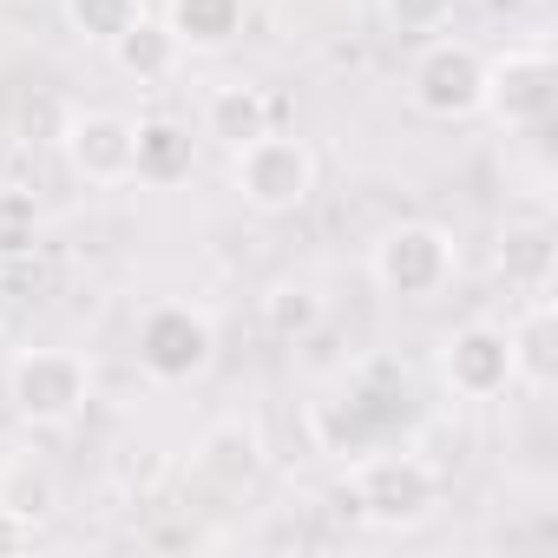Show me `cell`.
<instances>
[{
	"label": "cell",
	"mask_w": 558,
	"mask_h": 558,
	"mask_svg": "<svg viewBox=\"0 0 558 558\" xmlns=\"http://www.w3.org/2000/svg\"><path fill=\"white\" fill-rule=\"evenodd\" d=\"M269 132V99L256 93V86H217L210 99H204V138H217V145H250V138H263Z\"/></svg>",
	"instance_id": "12"
},
{
	"label": "cell",
	"mask_w": 558,
	"mask_h": 558,
	"mask_svg": "<svg viewBox=\"0 0 558 558\" xmlns=\"http://www.w3.org/2000/svg\"><path fill=\"white\" fill-rule=\"evenodd\" d=\"M414 106L427 119H473L480 99H486V60L466 47V40H434L421 60H414V80H408Z\"/></svg>",
	"instance_id": "6"
},
{
	"label": "cell",
	"mask_w": 558,
	"mask_h": 558,
	"mask_svg": "<svg viewBox=\"0 0 558 558\" xmlns=\"http://www.w3.org/2000/svg\"><path fill=\"white\" fill-rule=\"evenodd\" d=\"M0 316H8V283H0Z\"/></svg>",
	"instance_id": "22"
},
{
	"label": "cell",
	"mask_w": 558,
	"mask_h": 558,
	"mask_svg": "<svg viewBox=\"0 0 558 558\" xmlns=\"http://www.w3.org/2000/svg\"><path fill=\"white\" fill-rule=\"evenodd\" d=\"M230 184H236V197H243L250 210L290 217V210H303L310 191H316V151H310L303 138L263 132V138H250V145L230 151Z\"/></svg>",
	"instance_id": "3"
},
{
	"label": "cell",
	"mask_w": 558,
	"mask_h": 558,
	"mask_svg": "<svg viewBox=\"0 0 558 558\" xmlns=\"http://www.w3.org/2000/svg\"><path fill=\"white\" fill-rule=\"evenodd\" d=\"M440 368H447V388H453V395L493 401V395L512 388V342H506V329H493V323H466V329L447 336Z\"/></svg>",
	"instance_id": "9"
},
{
	"label": "cell",
	"mask_w": 558,
	"mask_h": 558,
	"mask_svg": "<svg viewBox=\"0 0 558 558\" xmlns=\"http://www.w3.org/2000/svg\"><path fill=\"white\" fill-rule=\"evenodd\" d=\"M447 8L453 0H381V14H388L395 34H434L447 21Z\"/></svg>",
	"instance_id": "21"
},
{
	"label": "cell",
	"mask_w": 558,
	"mask_h": 558,
	"mask_svg": "<svg viewBox=\"0 0 558 558\" xmlns=\"http://www.w3.org/2000/svg\"><path fill=\"white\" fill-rule=\"evenodd\" d=\"M171 34L184 47H230L243 34V0H178Z\"/></svg>",
	"instance_id": "16"
},
{
	"label": "cell",
	"mask_w": 558,
	"mask_h": 558,
	"mask_svg": "<svg viewBox=\"0 0 558 558\" xmlns=\"http://www.w3.org/2000/svg\"><path fill=\"white\" fill-rule=\"evenodd\" d=\"M453 276V236L440 223H395L375 243V283L388 296H434Z\"/></svg>",
	"instance_id": "5"
},
{
	"label": "cell",
	"mask_w": 558,
	"mask_h": 558,
	"mask_svg": "<svg viewBox=\"0 0 558 558\" xmlns=\"http://www.w3.org/2000/svg\"><path fill=\"white\" fill-rule=\"evenodd\" d=\"M263 323H269V336L296 342V336H310V329L323 323V296L303 290V283H283V290H269V296H263Z\"/></svg>",
	"instance_id": "19"
},
{
	"label": "cell",
	"mask_w": 558,
	"mask_h": 558,
	"mask_svg": "<svg viewBox=\"0 0 558 558\" xmlns=\"http://www.w3.org/2000/svg\"><path fill=\"white\" fill-rule=\"evenodd\" d=\"M499 125H538L558 106V66L545 47H512L499 60H486V99H480Z\"/></svg>",
	"instance_id": "7"
},
{
	"label": "cell",
	"mask_w": 558,
	"mask_h": 558,
	"mask_svg": "<svg viewBox=\"0 0 558 558\" xmlns=\"http://www.w3.org/2000/svg\"><path fill=\"white\" fill-rule=\"evenodd\" d=\"M106 53H112V60H119V66H125V73H132V80L145 86V80H165V73L178 66L184 40L171 34V21H151V14H145V21H138L132 34H119V40H112Z\"/></svg>",
	"instance_id": "15"
},
{
	"label": "cell",
	"mask_w": 558,
	"mask_h": 558,
	"mask_svg": "<svg viewBox=\"0 0 558 558\" xmlns=\"http://www.w3.org/2000/svg\"><path fill=\"white\" fill-rule=\"evenodd\" d=\"M197 473L204 480H217L223 493H243V486H256V473H263V440L250 434V427H217V434H204V447H197Z\"/></svg>",
	"instance_id": "13"
},
{
	"label": "cell",
	"mask_w": 558,
	"mask_h": 558,
	"mask_svg": "<svg viewBox=\"0 0 558 558\" xmlns=\"http://www.w3.org/2000/svg\"><path fill=\"white\" fill-rule=\"evenodd\" d=\"M210 349H217L210 323L197 310H184V303H165V310H151L138 323V368L151 381H191V375H204Z\"/></svg>",
	"instance_id": "8"
},
{
	"label": "cell",
	"mask_w": 558,
	"mask_h": 558,
	"mask_svg": "<svg viewBox=\"0 0 558 558\" xmlns=\"http://www.w3.org/2000/svg\"><path fill=\"white\" fill-rule=\"evenodd\" d=\"M53 473L47 466H34V460H21V466H8L0 473V512L8 519H21V525H34V519H47L53 512Z\"/></svg>",
	"instance_id": "17"
},
{
	"label": "cell",
	"mask_w": 558,
	"mask_h": 558,
	"mask_svg": "<svg viewBox=\"0 0 558 558\" xmlns=\"http://www.w3.org/2000/svg\"><path fill=\"white\" fill-rule=\"evenodd\" d=\"M132 158H138V125L119 112H80L66 125V165L86 184H132Z\"/></svg>",
	"instance_id": "10"
},
{
	"label": "cell",
	"mask_w": 558,
	"mask_h": 558,
	"mask_svg": "<svg viewBox=\"0 0 558 558\" xmlns=\"http://www.w3.org/2000/svg\"><path fill=\"white\" fill-rule=\"evenodd\" d=\"M66 21H73L80 40L112 47L119 34H132V27L145 21V8H138V0H66Z\"/></svg>",
	"instance_id": "18"
},
{
	"label": "cell",
	"mask_w": 558,
	"mask_h": 558,
	"mask_svg": "<svg viewBox=\"0 0 558 558\" xmlns=\"http://www.w3.org/2000/svg\"><path fill=\"white\" fill-rule=\"evenodd\" d=\"M34 243H40V204H34V191L0 184V256H27Z\"/></svg>",
	"instance_id": "20"
},
{
	"label": "cell",
	"mask_w": 558,
	"mask_h": 558,
	"mask_svg": "<svg viewBox=\"0 0 558 558\" xmlns=\"http://www.w3.org/2000/svg\"><path fill=\"white\" fill-rule=\"evenodd\" d=\"M434 493H440V480H434L427 460H414V453H368V447L355 453L349 486H342L349 512H362V519L381 525V532L421 525V519L434 512Z\"/></svg>",
	"instance_id": "1"
},
{
	"label": "cell",
	"mask_w": 558,
	"mask_h": 558,
	"mask_svg": "<svg viewBox=\"0 0 558 558\" xmlns=\"http://www.w3.org/2000/svg\"><path fill=\"white\" fill-rule=\"evenodd\" d=\"M8 401L27 427H66L93 401V368L66 349H27L8 368Z\"/></svg>",
	"instance_id": "4"
},
{
	"label": "cell",
	"mask_w": 558,
	"mask_h": 558,
	"mask_svg": "<svg viewBox=\"0 0 558 558\" xmlns=\"http://www.w3.org/2000/svg\"><path fill=\"white\" fill-rule=\"evenodd\" d=\"M408 414H414L408 375H401V368H388V362H375L349 395L316 401L310 427H316V440H323L329 453H362L368 440H381V434H388V427H401Z\"/></svg>",
	"instance_id": "2"
},
{
	"label": "cell",
	"mask_w": 558,
	"mask_h": 558,
	"mask_svg": "<svg viewBox=\"0 0 558 558\" xmlns=\"http://www.w3.org/2000/svg\"><path fill=\"white\" fill-rule=\"evenodd\" d=\"M191 158H197L191 125H178V119H138L132 178H145V184H178V178H191Z\"/></svg>",
	"instance_id": "11"
},
{
	"label": "cell",
	"mask_w": 558,
	"mask_h": 558,
	"mask_svg": "<svg viewBox=\"0 0 558 558\" xmlns=\"http://www.w3.org/2000/svg\"><path fill=\"white\" fill-rule=\"evenodd\" d=\"M506 342H512V381L551 388V375H558V316H551V303H532L519 316V329H506Z\"/></svg>",
	"instance_id": "14"
}]
</instances>
